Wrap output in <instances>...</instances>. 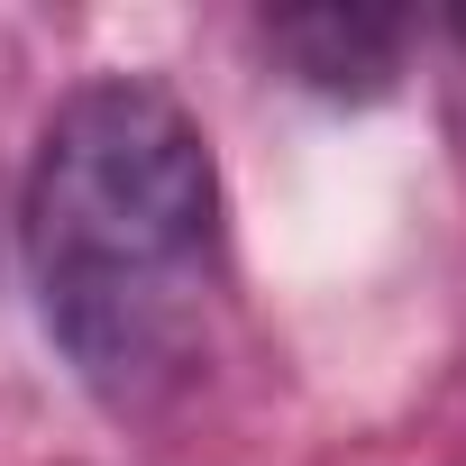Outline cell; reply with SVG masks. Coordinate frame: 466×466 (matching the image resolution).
Wrapping results in <instances>:
<instances>
[{"mask_svg": "<svg viewBox=\"0 0 466 466\" xmlns=\"http://www.w3.org/2000/svg\"><path fill=\"white\" fill-rule=\"evenodd\" d=\"M19 257L46 339L110 411H156L210 357L219 165L165 83L101 74L56 101L19 192Z\"/></svg>", "mask_w": 466, "mask_h": 466, "instance_id": "cell-1", "label": "cell"}, {"mask_svg": "<svg viewBox=\"0 0 466 466\" xmlns=\"http://www.w3.org/2000/svg\"><path fill=\"white\" fill-rule=\"evenodd\" d=\"M266 46L293 65V83H311L329 101H375V92H393L402 19L393 10H284V19H266Z\"/></svg>", "mask_w": 466, "mask_h": 466, "instance_id": "cell-2", "label": "cell"}, {"mask_svg": "<svg viewBox=\"0 0 466 466\" xmlns=\"http://www.w3.org/2000/svg\"><path fill=\"white\" fill-rule=\"evenodd\" d=\"M448 37H457V56H466V10H457V19H448Z\"/></svg>", "mask_w": 466, "mask_h": 466, "instance_id": "cell-3", "label": "cell"}]
</instances>
